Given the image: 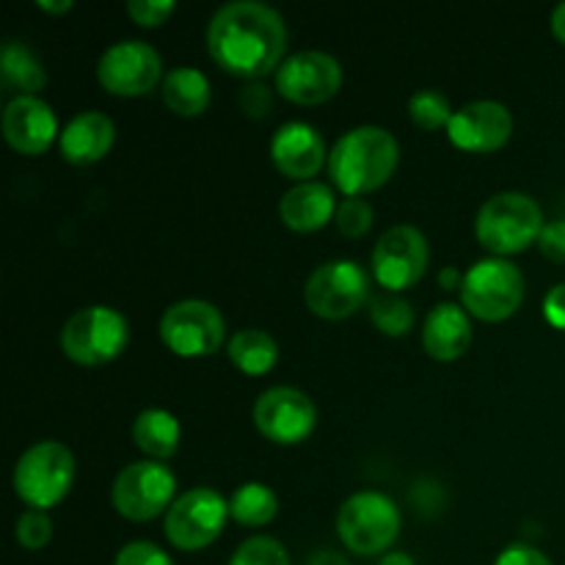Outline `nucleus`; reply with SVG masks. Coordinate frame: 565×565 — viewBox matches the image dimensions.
<instances>
[{
	"label": "nucleus",
	"instance_id": "f257e3e1",
	"mask_svg": "<svg viewBox=\"0 0 565 565\" xmlns=\"http://www.w3.org/2000/svg\"><path fill=\"white\" fill-rule=\"evenodd\" d=\"M207 47L235 75L259 77L279 70L287 47L285 17L263 0H230L210 17Z\"/></svg>",
	"mask_w": 565,
	"mask_h": 565
},
{
	"label": "nucleus",
	"instance_id": "f03ea898",
	"mask_svg": "<svg viewBox=\"0 0 565 565\" xmlns=\"http://www.w3.org/2000/svg\"><path fill=\"white\" fill-rule=\"evenodd\" d=\"M401 143L386 127L359 125L337 138L329 154V174L345 196H362L384 185L397 169Z\"/></svg>",
	"mask_w": 565,
	"mask_h": 565
},
{
	"label": "nucleus",
	"instance_id": "7ed1b4c3",
	"mask_svg": "<svg viewBox=\"0 0 565 565\" xmlns=\"http://www.w3.org/2000/svg\"><path fill=\"white\" fill-rule=\"evenodd\" d=\"M544 230V210L530 193L500 191L486 199L475 218V235L480 246L489 248L494 257H508L530 243L539 241Z\"/></svg>",
	"mask_w": 565,
	"mask_h": 565
},
{
	"label": "nucleus",
	"instance_id": "20e7f679",
	"mask_svg": "<svg viewBox=\"0 0 565 565\" xmlns=\"http://www.w3.org/2000/svg\"><path fill=\"white\" fill-rule=\"evenodd\" d=\"M337 533L356 555H379L390 550L401 533V508L384 491H356L340 505Z\"/></svg>",
	"mask_w": 565,
	"mask_h": 565
},
{
	"label": "nucleus",
	"instance_id": "39448f33",
	"mask_svg": "<svg viewBox=\"0 0 565 565\" xmlns=\"http://www.w3.org/2000/svg\"><path fill=\"white\" fill-rule=\"evenodd\" d=\"M130 337L127 318L105 303L75 309L61 326V351L77 364H105L119 356Z\"/></svg>",
	"mask_w": 565,
	"mask_h": 565
},
{
	"label": "nucleus",
	"instance_id": "423d86ee",
	"mask_svg": "<svg viewBox=\"0 0 565 565\" xmlns=\"http://www.w3.org/2000/svg\"><path fill=\"white\" fill-rule=\"evenodd\" d=\"M14 491L31 508H50L66 497L75 480V456L55 439L36 441L14 463Z\"/></svg>",
	"mask_w": 565,
	"mask_h": 565
},
{
	"label": "nucleus",
	"instance_id": "0eeeda50",
	"mask_svg": "<svg viewBox=\"0 0 565 565\" xmlns=\"http://www.w3.org/2000/svg\"><path fill=\"white\" fill-rule=\"evenodd\" d=\"M524 274L508 257H483L463 274L461 301L480 320H505L522 307Z\"/></svg>",
	"mask_w": 565,
	"mask_h": 565
},
{
	"label": "nucleus",
	"instance_id": "6e6552de",
	"mask_svg": "<svg viewBox=\"0 0 565 565\" xmlns=\"http://www.w3.org/2000/svg\"><path fill=\"white\" fill-rule=\"evenodd\" d=\"M230 516V502L210 486L188 489L166 511V535L177 550L196 552L213 544Z\"/></svg>",
	"mask_w": 565,
	"mask_h": 565
},
{
	"label": "nucleus",
	"instance_id": "1a4fd4ad",
	"mask_svg": "<svg viewBox=\"0 0 565 565\" xmlns=\"http://www.w3.org/2000/svg\"><path fill=\"white\" fill-rule=\"evenodd\" d=\"M177 494V475L154 458L132 461L116 475L110 486V500L121 516L132 522H147L163 508H171Z\"/></svg>",
	"mask_w": 565,
	"mask_h": 565
},
{
	"label": "nucleus",
	"instance_id": "9d476101",
	"mask_svg": "<svg viewBox=\"0 0 565 565\" xmlns=\"http://www.w3.org/2000/svg\"><path fill=\"white\" fill-rule=\"evenodd\" d=\"M370 296V276L356 259H329L309 274L303 301L315 315L329 320L348 318Z\"/></svg>",
	"mask_w": 565,
	"mask_h": 565
},
{
	"label": "nucleus",
	"instance_id": "9b49d317",
	"mask_svg": "<svg viewBox=\"0 0 565 565\" xmlns=\"http://www.w3.org/2000/svg\"><path fill=\"white\" fill-rule=\"evenodd\" d=\"M226 334L224 315L204 298H182L160 318V337L177 356H210Z\"/></svg>",
	"mask_w": 565,
	"mask_h": 565
},
{
	"label": "nucleus",
	"instance_id": "f8f14e48",
	"mask_svg": "<svg viewBox=\"0 0 565 565\" xmlns=\"http://www.w3.org/2000/svg\"><path fill=\"white\" fill-rule=\"evenodd\" d=\"M318 423V406L298 386H270L254 403V425L276 445H298Z\"/></svg>",
	"mask_w": 565,
	"mask_h": 565
},
{
	"label": "nucleus",
	"instance_id": "ddd939ff",
	"mask_svg": "<svg viewBox=\"0 0 565 565\" xmlns=\"http://www.w3.org/2000/svg\"><path fill=\"white\" fill-rule=\"evenodd\" d=\"M163 58L154 44L143 39H121L110 44L97 64V77L105 92L121 94V97H138L158 86Z\"/></svg>",
	"mask_w": 565,
	"mask_h": 565
},
{
	"label": "nucleus",
	"instance_id": "4468645a",
	"mask_svg": "<svg viewBox=\"0 0 565 565\" xmlns=\"http://www.w3.org/2000/svg\"><path fill=\"white\" fill-rule=\"evenodd\" d=\"M430 259L428 237L412 224H395L379 237L373 248L375 279L386 292H401L425 274Z\"/></svg>",
	"mask_w": 565,
	"mask_h": 565
},
{
	"label": "nucleus",
	"instance_id": "2eb2a0df",
	"mask_svg": "<svg viewBox=\"0 0 565 565\" xmlns=\"http://www.w3.org/2000/svg\"><path fill=\"white\" fill-rule=\"evenodd\" d=\"M342 86V66L326 50H298L276 70V88L301 105L326 103Z\"/></svg>",
	"mask_w": 565,
	"mask_h": 565
},
{
	"label": "nucleus",
	"instance_id": "dca6fc26",
	"mask_svg": "<svg viewBox=\"0 0 565 565\" xmlns=\"http://www.w3.org/2000/svg\"><path fill=\"white\" fill-rule=\"evenodd\" d=\"M513 114L500 99H472L452 110L447 136L467 152H494L511 138Z\"/></svg>",
	"mask_w": 565,
	"mask_h": 565
},
{
	"label": "nucleus",
	"instance_id": "f3484780",
	"mask_svg": "<svg viewBox=\"0 0 565 565\" xmlns=\"http://www.w3.org/2000/svg\"><path fill=\"white\" fill-rule=\"evenodd\" d=\"M3 136L17 152H44L53 138L61 136L55 110L39 94H17L3 110Z\"/></svg>",
	"mask_w": 565,
	"mask_h": 565
},
{
	"label": "nucleus",
	"instance_id": "a211bd4d",
	"mask_svg": "<svg viewBox=\"0 0 565 565\" xmlns=\"http://www.w3.org/2000/svg\"><path fill=\"white\" fill-rule=\"evenodd\" d=\"M270 158L287 177L307 182L309 177L323 169L329 152H326V141L318 127L292 119L276 127L274 138H270Z\"/></svg>",
	"mask_w": 565,
	"mask_h": 565
},
{
	"label": "nucleus",
	"instance_id": "6ab92c4d",
	"mask_svg": "<svg viewBox=\"0 0 565 565\" xmlns=\"http://www.w3.org/2000/svg\"><path fill=\"white\" fill-rule=\"evenodd\" d=\"M114 138L116 125L108 114H103V110H81L61 130V154L77 166L97 163L114 147Z\"/></svg>",
	"mask_w": 565,
	"mask_h": 565
},
{
	"label": "nucleus",
	"instance_id": "aec40b11",
	"mask_svg": "<svg viewBox=\"0 0 565 565\" xmlns=\"http://www.w3.org/2000/svg\"><path fill=\"white\" fill-rule=\"evenodd\" d=\"M472 342V320L461 303L441 301L425 315L423 345L439 362H452L463 356Z\"/></svg>",
	"mask_w": 565,
	"mask_h": 565
},
{
	"label": "nucleus",
	"instance_id": "412c9836",
	"mask_svg": "<svg viewBox=\"0 0 565 565\" xmlns=\"http://www.w3.org/2000/svg\"><path fill=\"white\" fill-rule=\"evenodd\" d=\"M337 213V199L331 185L320 180L296 182L287 188L279 199V215L290 230L315 232L329 224L331 215Z\"/></svg>",
	"mask_w": 565,
	"mask_h": 565
},
{
	"label": "nucleus",
	"instance_id": "4be33fe9",
	"mask_svg": "<svg viewBox=\"0 0 565 565\" xmlns=\"http://www.w3.org/2000/svg\"><path fill=\"white\" fill-rule=\"evenodd\" d=\"M180 419L171 412H166V408H143V412L132 419V441H136L147 456H152L154 461L174 456L177 447H180Z\"/></svg>",
	"mask_w": 565,
	"mask_h": 565
},
{
	"label": "nucleus",
	"instance_id": "5701e85b",
	"mask_svg": "<svg viewBox=\"0 0 565 565\" xmlns=\"http://www.w3.org/2000/svg\"><path fill=\"white\" fill-rule=\"evenodd\" d=\"M0 77H3L6 92L20 94H36L47 83V72H44L42 61L20 39L3 42V50H0Z\"/></svg>",
	"mask_w": 565,
	"mask_h": 565
},
{
	"label": "nucleus",
	"instance_id": "b1692460",
	"mask_svg": "<svg viewBox=\"0 0 565 565\" xmlns=\"http://www.w3.org/2000/svg\"><path fill=\"white\" fill-rule=\"evenodd\" d=\"M163 103L180 116H196L210 105V81L196 66H174L163 77Z\"/></svg>",
	"mask_w": 565,
	"mask_h": 565
},
{
	"label": "nucleus",
	"instance_id": "393cba45",
	"mask_svg": "<svg viewBox=\"0 0 565 565\" xmlns=\"http://www.w3.org/2000/svg\"><path fill=\"white\" fill-rule=\"evenodd\" d=\"M226 353H230V359L235 362L237 370H243V373L248 375H263L268 373L276 364V359H279V345H276V340L265 329L248 326V329L235 331V334L230 337Z\"/></svg>",
	"mask_w": 565,
	"mask_h": 565
},
{
	"label": "nucleus",
	"instance_id": "a878e982",
	"mask_svg": "<svg viewBox=\"0 0 565 565\" xmlns=\"http://www.w3.org/2000/svg\"><path fill=\"white\" fill-rule=\"evenodd\" d=\"M279 511V497L270 486L248 480V483L237 486L235 494L230 497V516L235 522L248 524V527H263Z\"/></svg>",
	"mask_w": 565,
	"mask_h": 565
},
{
	"label": "nucleus",
	"instance_id": "bb28decb",
	"mask_svg": "<svg viewBox=\"0 0 565 565\" xmlns=\"http://www.w3.org/2000/svg\"><path fill=\"white\" fill-rule=\"evenodd\" d=\"M370 318L384 334L403 337L414 326V309L401 292H381L370 301Z\"/></svg>",
	"mask_w": 565,
	"mask_h": 565
},
{
	"label": "nucleus",
	"instance_id": "cd10ccee",
	"mask_svg": "<svg viewBox=\"0 0 565 565\" xmlns=\"http://www.w3.org/2000/svg\"><path fill=\"white\" fill-rule=\"evenodd\" d=\"M408 114H412L414 125H419L423 130H436L441 125H450L452 105L439 88H419L408 99Z\"/></svg>",
	"mask_w": 565,
	"mask_h": 565
},
{
	"label": "nucleus",
	"instance_id": "c85d7f7f",
	"mask_svg": "<svg viewBox=\"0 0 565 565\" xmlns=\"http://www.w3.org/2000/svg\"><path fill=\"white\" fill-rule=\"evenodd\" d=\"M230 565H290L285 544L270 535H252L232 552Z\"/></svg>",
	"mask_w": 565,
	"mask_h": 565
},
{
	"label": "nucleus",
	"instance_id": "c756f323",
	"mask_svg": "<svg viewBox=\"0 0 565 565\" xmlns=\"http://www.w3.org/2000/svg\"><path fill=\"white\" fill-rule=\"evenodd\" d=\"M14 535L17 544L25 546V550H42L53 539V519L42 508H28V511L17 516Z\"/></svg>",
	"mask_w": 565,
	"mask_h": 565
},
{
	"label": "nucleus",
	"instance_id": "7c9ffc66",
	"mask_svg": "<svg viewBox=\"0 0 565 565\" xmlns=\"http://www.w3.org/2000/svg\"><path fill=\"white\" fill-rule=\"evenodd\" d=\"M337 226H340L342 235L348 237H362L364 232L373 226L375 210L367 199L362 196H345L340 204H337Z\"/></svg>",
	"mask_w": 565,
	"mask_h": 565
},
{
	"label": "nucleus",
	"instance_id": "2f4dec72",
	"mask_svg": "<svg viewBox=\"0 0 565 565\" xmlns=\"http://www.w3.org/2000/svg\"><path fill=\"white\" fill-rule=\"evenodd\" d=\"M114 565H174V561L152 541H130L116 552Z\"/></svg>",
	"mask_w": 565,
	"mask_h": 565
},
{
	"label": "nucleus",
	"instance_id": "473e14b6",
	"mask_svg": "<svg viewBox=\"0 0 565 565\" xmlns=\"http://www.w3.org/2000/svg\"><path fill=\"white\" fill-rule=\"evenodd\" d=\"M174 11V0H127V14L138 25H160Z\"/></svg>",
	"mask_w": 565,
	"mask_h": 565
},
{
	"label": "nucleus",
	"instance_id": "72a5a7b5",
	"mask_svg": "<svg viewBox=\"0 0 565 565\" xmlns=\"http://www.w3.org/2000/svg\"><path fill=\"white\" fill-rule=\"evenodd\" d=\"M494 565H555L541 550L530 544H508L505 550L497 555Z\"/></svg>",
	"mask_w": 565,
	"mask_h": 565
},
{
	"label": "nucleus",
	"instance_id": "f704fd0d",
	"mask_svg": "<svg viewBox=\"0 0 565 565\" xmlns=\"http://www.w3.org/2000/svg\"><path fill=\"white\" fill-rule=\"evenodd\" d=\"M270 105H274V94H270V88L265 83H252V86H246L241 92V108L252 119H259V116L268 114Z\"/></svg>",
	"mask_w": 565,
	"mask_h": 565
},
{
	"label": "nucleus",
	"instance_id": "c9c22d12",
	"mask_svg": "<svg viewBox=\"0 0 565 565\" xmlns=\"http://www.w3.org/2000/svg\"><path fill=\"white\" fill-rule=\"evenodd\" d=\"M539 246L544 257L555 259V263H565V221H550L544 224L539 235Z\"/></svg>",
	"mask_w": 565,
	"mask_h": 565
},
{
	"label": "nucleus",
	"instance_id": "e433bc0d",
	"mask_svg": "<svg viewBox=\"0 0 565 565\" xmlns=\"http://www.w3.org/2000/svg\"><path fill=\"white\" fill-rule=\"evenodd\" d=\"M544 315L555 329L565 331V281L552 287L544 298Z\"/></svg>",
	"mask_w": 565,
	"mask_h": 565
},
{
	"label": "nucleus",
	"instance_id": "4c0bfd02",
	"mask_svg": "<svg viewBox=\"0 0 565 565\" xmlns=\"http://www.w3.org/2000/svg\"><path fill=\"white\" fill-rule=\"evenodd\" d=\"M303 565H351V563H348V557L340 555V552L318 550L307 557V563Z\"/></svg>",
	"mask_w": 565,
	"mask_h": 565
},
{
	"label": "nucleus",
	"instance_id": "58836bf2",
	"mask_svg": "<svg viewBox=\"0 0 565 565\" xmlns=\"http://www.w3.org/2000/svg\"><path fill=\"white\" fill-rule=\"evenodd\" d=\"M439 281H441V287L452 290V287H461L463 276H461V270L456 268V265H447V268L439 274Z\"/></svg>",
	"mask_w": 565,
	"mask_h": 565
},
{
	"label": "nucleus",
	"instance_id": "ea45409f",
	"mask_svg": "<svg viewBox=\"0 0 565 565\" xmlns=\"http://www.w3.org/2000/svg\"><path fill=\"white\" fill-rule=\"evenodd\" d=\"M552 31H555V36L565 44V0L557 3L555 11H552Z\"/></svg>",
	"mask_w": 565,
	"mask_h": 565
},
{
	"label": "nucleus",
	"instance_id": "a19ab883",
	"mask_svg": "<svg viewBox=\"0 0 565 565\" xmlns=\"http://www.w3.org/2000/svg\"><path fill=\"white\" fill-rule=\"evenodd\" d=\"M379 565H414V557L406 552H386Z\"/></svg>",
	"mask_w": 565,
	"mask_h": 565
},
{
	"label": "nucleus",
	"instance_id": "79ce46f5",
	"mask_svg": "<svg viewBox=\"0 0 565 565\" xmlns=\"http://www.w3.org/2000/svg\"><path fill=\"white\" fill-rule=\"evenodd\" d=\"M36 6L44 11H70L72 0H36Z\"/></svg>",
	"mask_w": 565,
	"mask_h": 565
}]
</instances>
